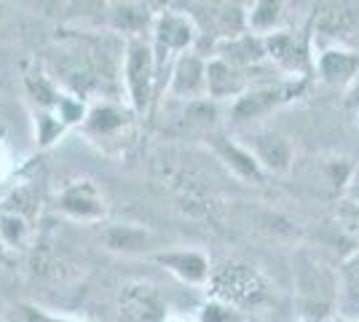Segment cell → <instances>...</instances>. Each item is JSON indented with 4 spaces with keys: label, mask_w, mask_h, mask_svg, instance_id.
Returning a JSON list of instances; mask_svg holds the SVG:
<instances>
[{
    "label": "cell",
    "mask_w": 359,
    "mask_h": 322,
    "mask_svg": "<svg viewBox=\"0 0 359 322\" xmlns=\"http://www.w3.org/2000/svg\"><path fill=\"white\" fill-rule=\"evenodd\" d=\"M212 290L215 295H220L231 304H241V307L257 304L266 293L260 276L247 266H223L212 279Z\"/></svg>",
    "instance_id": "6da1fadb"
},
{
    "label": "cell",
    "mask_w": 359,
    "mask_h": 322,
    "mask_svg": "<svg viewBox=\"0 0 359 322\" xmlns=\"http://www.w3.org/2000/svg\"><path fill=\"white\" fill-rule=\"evenodd\" d=\"M126 76H129V89H132L137 110H142L148 105L150 81H153V57H150V48L142 41H132V46H129Z\"/></svg>",
    "instance_id": "7a4b0ae2"
},
{
    "label": "cell",
    "mask_w": 359,
    "mask_h": 322,
    "mask_svg": "<svg viewBox=\"0 0 359 322\" xmlns=\"http://www.w3.org/2000/svg\"><path fill=\"white\" fill-rule=\"evenodd\" d=\"M121 317L126 322H158L164 317V309L158 301V293L150 285H132L121 295Z\"/></svg>",
    "instance_id": "3957f363"
},
{
    "label": "cell",
    "mask_w": 359,
    "mask_h": 322,
    "mask_svg": "<svg viewBox=\"0 0 359 322\" xmlns=\"http://www.w3.org/2000/svg\"><path fill=\"white\" fill-rule=\"evenodd\" d=\"M303 92V83H279V86H266L260 92H252L247 97H241L236 107H233V116L236 119H252L271 110L273 105H282L287 100H292L295 94Z\"/></svg>",
    "instance_id": "277c9868"
},
{
    "label": "cell",
    "mask_w": 359,
    "mask_h": 322,
    "mask_svg": "<svg viewBox=\"0 0 359 322\" xmlns=\"http://www.w3.org/2000/svg\"><path fill=\"white\" fill-rule=\"evenodd\" d=\"M32 271L51 282H65L78 271L67 253L57 250V245H41L32 253Z\"/></svg>",
    "instance_id": "5b68a950"
},
{
    "label": "cell",
    "mask_w": 359,
    "mask_h": 322,
    "mask_svg": "<svg viewBox=\"0 0 359 322\" xmlns=\"http://www.w3.org/2000/svg\"><path fill=\"white\" fill-rule=\"evenodd\" d=\"M359 8L351 3H327L316 11V27L327 35H346L357 27Z\"/></svg>",
    "instance_id": "8992f818"
},
{
    "label": "cell",
    "mask_w": 359,
    "mask_h": 322,
    "mask_svg": "<svg viewBox=\"0 0 359 322\" xmlns=\"http://www.w3.org/2000/svg\"><path fill=\"white\" fill-rule=\"evenodd\" d=\"M62 207L70 215H78V217H97V215H102V199H100L97 188L91 183H78L73 188H67L65 196H62Z\"/></svg>",
    "instance_id": "52a82bcc"
},
{
    "label": "cell",
    "mask_w": 359,
    "mask_h": 322,
    "mask_svg": "<svg viewBox=\"0 0 359 322\" xmlns=\"http://www.w3.org/2000/svg\"><path fill=\"white\" fill-rule=\"evenodd\" d=\"M252 145H255L257 159H260L266 167L276 169V172H282V169L290 167V145H287L285 137L266 132V135H255Z\"/></svg>",
    "instance_id": "ba28073f"
},
{
    "label": "cell",
    "mask_w": 359,
    "mask_h": 322,
    "mask_svg": "<svg viewBox=\"0 0 359 322\" xmlns=\"http://www.w3.org/2000/svg\"><path fill=\"white\" fill-rule=\"evenodd\" d=\"M148 234L135 226H110L102 231V242L110 250H118V253H137L148 245Z\"/></svg>",
    "instance_id": "9c48e42d"
},
{
    "label": "cell",
    "mask_w": 359,
    "mask_h": 322,
    "mask_svg": "<svg viewBox=\"0 0 359 322\" xmlns=\"http://www.w3.org/2000/svg\"><path fill=\"white\" fill-rule=\"evenodd\" d=\"M158 263L169 266L175 274H180L188 282H201L207 276V261L196 253H172V255H161Z\"/></svg>",
    "instance_id": "30bf717a"
},
{
    "label": "cell",
    "mask_w": 359,
    "mask_h": 322,
    "mask_svg": "<svg viewBox=\"0 0 359 322\" xmlns=\"http://www.w3.org/2000/svg\"><path fill=\"white\" fill-rule=\"evenodd\" d=\"M204 78H207V70H204L201 60L185 57V60H180L177 70H175L172 89H175V94H196L198 86L204 83Z\"/></svg>",
    "instance_id": "8fae6325"
},
{
    "label": "cell",
    "mask_w": 359,
    "mask_h": 322,
    "mask_svg": "<svg viewBox=\"0 0 359 322\" xmlns=\"http://www.w3.org/2000/svg\"><path fill=\"white\" fill-rule=\"evenodd\" d=\"M269 51L273 60L282 62L285 67H292V70L295 67L300 70L306 65V51L292 35H273V38H269Z\"/></svg>",
    "instance_id": "7c38bea8"
},
{
    "label": "cell",
    "mask_w": 359,
    "mask_h": 322,
    "mask_svg": "<svg viewBox=\"0 0 359 322\" xmlns=\"http://www.w3.org/2000/svg\"><path fill=\"white\" fill-rule=\"evenodd\" d=\"M158 41L166 48H182L191 41V25L188 19H182L177 14H164L158 22Z\"/></svg>",
    "instance_id": "4fadbf2b"
},
{
    "label": "cell",
    "mask_w": 359,
    "mask_h": 322,
    "mask_svg": "<svg viewBox=\"0 0 359 322\" xmlns=\"http://www.w3.org/2000/svg\"><path fill=\"white\" fill-rule=\"evenodd\" d=\"M319 70L327 81H344L359 70V57H351L346 51H327L319 62Z\"/></svg>",
    "instance_id": "5bb4252c"
},
{
    "label": "cell",
    "mask_w": 359,
    "mask_h": 322,
    "mask_svg": "<svg viewBox=\"0 0 359 322\" xmlns=\"http://www.w3.org/2000/svg\"><path fill=\"white\" fill-rule=\"evenodd\" d=\"M207 83H210V92L215 97L236 94L241 89V78L225 62H212L210 67H207Z\"/></svg>",
    "instance_id": "9a60e30c"
},
{
    "label": "cell",
    "mask_w": 359,
    "mask_h": 322,
    "mask_svg": "<svg viewBox=\"0 0 359 322\" xmlns=\"http://www.w3.org/2000/svg\"><path fill=\"white\" fill-rule=\"evenodd\" d=\"M223 51L231 62H257L260 57H263V43L247 35V38H239V41L225 43Z\"/></svg>",
    "instance_id": "2e32d148"
},
{
    "label": "cell",
    "mask_w": 359,
    "mask_h": 322,
    "mask_svg": "<svg viewBox=\"0 0 359 322\" xmlns=\"http://www.w3.org/2000/svg\"><path fill=\"white\" fill-rule=\"evenodd\" d=\"M148 22V11L142 6H118L116 11V27L123 30H140Z\"/></svg>",
    "instance_id": "e0dca14e"
},
{
    "label": "cell",
    "mask_w": 359,
    "mask_h": 322,
    "mask_svg": "<svg viewBox=\"0 0 359 322\" xmlns=\"http://www.w3.org/2000/svg\"><path fill=\"white\" fill-rule=\"evenodd\" d=\"M220 151L225 154L228 164H233V167L239 169L241 175H247V177H255V180H260V169H257V164L252 161V156L241 154V151H236L233 145H231V148H228V145H220Z\"/></svg>",
    "instance_id": "ac0fdd59"
},
{
    "label": "cell",
    "mask_w": 359,
    "mask_h": 322,
    "mask_svg": "<svg viewBox=\"0 0 359 322\" xmlns=\"http://www.w3.org/2000/svg\"><path fill=\"white\" fill-rule=\"evenodd\" d=\"M257 11H252V25L255 27H269L271 22L279 14V3H257Z\"/></svg>",
    "instance_id": "d6986e66"
},
{
    "label": "cell",
    "mask_w": 359,
    "mask_h": 322,
    "mask_svg": "<svg viewBox=\"0 0 359 322\" xmlns=\"http://www.w3.org/2000/svg\"><path fill=\"white\" fill-rule=\"evenodd\" d=\"M338 220L344 223L346 231H354V234H359V204H354V201H346L344 207L338 210Z\"/></svg>",
    "instance_id": "ffe728a7"
},
{
    "label": "cell",
    "mask_w": 359,
    "mask_h": 322,
    "mask_svg": "<svg viewBox=\"0 0 359 322\" xmlns=\"http://www.w3.org/2000/svg\"><path fill=\"white\" fill-rule=\"evenodd\" d=\"M344 276H346V290H348V298L359 301V255L354 258V261L346 263Z\"/></svg>",
    "instance_id": "44dd1931"
},
{
    "label": "cell",
    "mask_w": 359,
    "mask_h": 322,
    "mask_svg": "<svg viewBox=\"0 0 359 322\" xmlns=\"http://www.w3.org/2000/svg\"><path fill=\"white\" fill-rule=\"evenodd\" d=\"M121 123V116L116 113V110H107V107H102V110H97L94 113V121H91V126L94 129H110V126H118Z\"/></svg>",
    "instance_id": "7402d4cb"
},
{
    "label": "cell",
    "mask_w": 359,
    "mask_h": 322,
    "mask_svg": "<svg viewBox=\"0 0 359 322\" xmlns=\"http://www.w3.org/2000/svg\"><path fill=\"white\" fill-rule=\"evenodd\" d=\"M236 317L231 311H225L220 307H207L204 309V322H233Z\"/></svg>",
    "instance_id": "603a6c76"
},
{
    "label": "cell",
    "mask_w": 359,
    "mask_h": 322,
    "mask_svg": "<svg viewBox=\"0 0 359 322\" xmlns=\"http://www.w3.org/2000/svg\"><path fill=\"white\" fill-rule=\"evenodd\" d=\"M11 322H43V317L27 307H16L14 311H11Z\"/></svg>",
    "instance_id": "cb8c5ba5"
},
{
    "label": "cell",
    "mask_w": 359,
    "mask_h": 322,
    "mask_svg": "<svg viewBox=\"0 0 359 322\" xmlns=\"http://www.w3.org/2000/svg\"><path fill=\"white\" fill-rule=\"evenodd\" d=\"M348 196L354 204H359V169H354L351 177H348Z\"/></svg>",
    "instance_id": "d4e9b609"
}]
</instances>
